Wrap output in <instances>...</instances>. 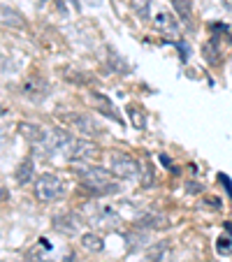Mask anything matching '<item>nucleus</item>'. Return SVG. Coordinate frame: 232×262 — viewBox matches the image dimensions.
Masks as SVG:
<instances>
[{
  "mask_svg": "<svg viewBox=\"0 0 232 262\" xmlns=\"http://www.w3.org/2000/svg\"><path fill=\"white\" fill-rule=\"evenodd\" d=\"M77 177L95 195H114L121 190L119 183L112 181V172L104 167H81L77 172Z\"/></svg>",
  "mask_w": 232,
  "mask_h": 262,
  "instance_id": "f257e3e1",
  "label": "nucleus"
},
{
  "mask_svg": "<svg viewBox=\"0 0 232 262\" xmlns=\"http://www.w3.org/2000/svg\"><path fill=\"white\" fill-rule=\"evenodd\" d=\"M65 195V183L56 174H42L35 181V198L42 202H54Z\"/></svg>",
  "mask_w": 232,
  "mask_h": 262,
  "instance_id": "f03ea898",
  "label": "nucleus"
},
{
  "mask_svg": "<svg viewBox=\"0 0 232 262\" xmlns=\"http://www.w3.org/2000/svg\"><path fill=\"white\" fill-rule=\"evenodd\" d=\"M109 172L119 179H135V177H139V172H142V165H139L137 158H133L130 154L116 151V154L109 156Z\"/></svg>",
  "mask_w": 232,
  "mask_h": 262,
  "instance_id": "7ed1b4c3",
  "label": "nucleus"
},
{
  "mask_svg": "<svg viewBox=\"0 0 232 262\" xmlns=\"http://www.w3.org/2000/svg\"><path fill=\"white\" fill-rule=\"evenodd\" d=\"M100 154L98 144L89 142V139H74L68 148H65V158L70 163H84V160H93Z\"/></svg>",
  "mask_w": 232,
  "mask_h": 262,
  "instance_id": "20e7f679",
  "label": "nucleus"
},
{
  "mask_svg": "<svg viewBox=\"0 0 232 262\" xmlns=\"http://www.w3.org/2000/svg\"><path fill=\"white\" fill-rule=\"evenodd\" d=\"M89 223L93 225V228L116 230L121 225V216L109 207H100V209H93V211L89 213Z\"/></svg>",
  "mask_w": 232,
  "mask_h": 262,
  "instance_id": "39448f33",
  "label": "nucleus"
},
{
  "mask_svg": "<svg viewBox=\"0 0 232 262\" xmlns=\"http://www.w3.org/2000/svg\"><path fill=\"white\" fill-rule=\"evenodd\" d=\"M72 142H74V137L70 133H65L63 128H54L47 133V139L40 148L42 151H49V154H58V151H65Z\"/></svg>",
  "mask_w": 232,
  "mask_h": 262,
  "instance_id": "423d86ee",
  "label": "nucleus"
},
{
  "mask_svg": "<svg viewBox=\"0 0 232 262\" xmlns=\"http://www.w3.org/2000/svg\"><path fill=\"white\" fill-rule=\"evenodd\" d=\"M81 225H84L81 216H79V213H72V211L60 213V216L54 218V228L58 230V232L68 234V237H74V234H79Z\"/></svg>",
  "mask_w": 232,
  "mask_h": 262,
  "instance_id": "0eeeda50",
  "label": "nucleus"
},
{
  "mask_svg": "<svg viewBox=\"0 0 232 262\" xmlns=\"http://www.w3.org/2000/svg\"><path fill=\"white\" fill-rule=\"evenodd\" d=\"M72 123H74V128L79 130V133H84L86 137H100V135L104 133L102 125H100L91 114H79V116H74Z\"/></svg>",
  "mask_w": 232,
  "mask_h": 262,
  "instance_id": "6e6552de",
  "label": "nucleus"
},
{
  "mask_svg": "<svg viewBox=\"0 0 232 262\" xmlns=\"http://www.w3.org/2000/svg\"><path fill=\"white\" fill-rule=\"evenodd\" d=\"M0 26H7V28H14V30H24L26 19L19 10H14V7L0 5Z\"/></svg>",
  "mask_w": 232,
  "mask_h": 262,
  "instance_id": "1a4fd4ad",
  "label": "nucleus"
},
{
  "mask_svg": "<svg viewBox=\"0 0 232 262\" xmlns=\"http://www.w3.org/2000/svg\"><path fill=\"white\" fill-rule=\"evenodd\" d=\"M91 104H93V109H95V112H100V114L109 116V119H114V121H121L119 112H116V107H114L112 102H109L107 95L98 93V91H95V93H91Z\"/></svg>",
  "mask_w": 232,
  "mask_h": 262,
  "instance_id": "9d476101",
  "label": "nucleus"
},
{
  "mask_svg": "<svg viewBox=\"0 0 232 262\" xmlns=\"http://www.w3.org/2000/svg\"><path fill=\"white\" fill-rule=\"evenodd\" d=\"M137 225L142 230H165L167 228V216L160 211H146L137 218Z\"/></svg>",
  "mask_w": 232,
  "mask_h": 262,
  "instance_id": "9b49d317",
  "label": "nucleus"
},
{
  "mask_svg": "<svg viewBox=\"0 0 232 262\" xmlns=\"http://www.w3.org/2000/svg\"><path fill=\"white\" fill-rule=\"evenodd\" d=\"M16 130H19V133L24 135V139H28L35 148L42 146V144H45V139H47V133L40 128V125H35V123H19V128H16Z\"/></svg>",
  "mask_w": 232,
  "mask_h": 262,
  "instance_id": "f8f14e48",
  "label": "nucleus"
},
{
  "mask_svg": "<svg viewBox=\"0 0 232 262\" xmlns=\"http://www.w3.org/2000/svg\"><path fill=\"white\" fill-rule=\"evenodd\" d=\"M16 181H19V186H26V183H30L33 181V177H35V160L30 158H24L19 165H16Z\"/></svg>",
  "mask_w": 232,
  "mask_h": 262,
  "instance_id": "ddd939ff",
  "label": "nucleus"
},
{
  "mask_svg": "<svg viewBox=\"0 0 232 262\" xmlns=\"http://www.w3.org/2000/svg\"><path fill=\"white\" fill-rule=\"evenodd\" d=\"M156 28L163 30V33L174 35V37L179 35V24H177V19H174L170 12H158V14H156Z\"/></svg>",
  "mask_w": 232,
  "mask_h": 262,
  "instance_id": "4468645a",
  "label": "nucleus"
},
{
  "mask_svg": "<svg viewBox=\"0 0 232 262\" xmlns=\"http://www.w3.org/2000/svg\"><path fill=\"white\" fill-rule=\"evenodd\" d=\"M47 91H49L47 81L37 79V77H33V79H28L24 84V93L28 95V98H33V100H42V98H45L42 93H47Z\"/></svg>",
  "mask_w": 232,
  "mask_h": 262,
  "instance_id": "2eb2a0df",
  "label": "nucleus"
},
{
  "mask_svg": "<svg viewBox=\"0 0 232 262\" xmlns=\"http://www.w3.org/2000/svg\"><path fill=\"white\" fill-rule=\"evenodd\" d=\"M104 51H107V65L114 70V72H121V74H125V72H128V70H130V65L125 63V58L119 54V51H116V49H112V47H107V49H104Z\"/></svg>",
  "mask_w": 232,
  "mask_h": 262,
  "instance_id": "dca6fc26",
  "label": "nucleus"
},
{
  "mask_svg": "<svg viewBox=\"0 0 232 262\" xmlns=\"http://www.w3.org/2000/svg\"><path fill=\"white\" fill-rule=\"evenodd\" d=\"M202 56H204V60H207L209 65H214V68L221 63V49H218V40H216V37H212L209 42H204Z\"/></svg>",
  "mask_w": 232,
  "mask_h": 262,
  "instance_id": "f3484780",
  "label": "nucleus"
},
{
  "mask_svg": "<svg viewBox=\"0 0 232 262\" xmlns=\"http://www.w3.org/2000/svg\"><path fill=\"white\" fill-rule=\"evenodd\" d=\"M81 246L89 253H100L104 248V242L98 232H86V234H81Z\"/></svg>",
  "mask_w": 232,
  "mask_h": 262,
  "instance_id": "a211bd4d",
  "label": "nucleus"
},
{
  "mask_svg": "<svg viewBox=\"0 0 232 262\" xmlns=\"http://www.w3.org/2000/svg\"><path fill=\"white\" fill-rule=\"evenodd\" d=\"M167 251H170L167 242L153 244V246H149V251H146V262H163V257L167 255Z\"/></svg>",
  "mask_w": 232,
  "mask_h": 262,
  "instance_id": "6ab92c4d",
  "label": "nucleus"
},
{
  "mask_svg": "<svg viewBox=\"0 0 232 262\" xmlns=\"http://www.w3.org/2000/svg\"><path fill=\"white\" fill-rule=\"evenodd\" d=\"M172 3V7H174V12H177L179 16H181V21H191V16H193V3L191 0H170Z\"/></svg>",
  "mask_w": 232,
  "mask_h": 262,
  "instance_id": "aec40b11",
  "label": "nucleus"
},
{
  "mask_svg": "<svg viewBox=\"0 0 232 262\" xmlns=\"http://www.w3.org/2000/svg\"><path fill=\"white\" fill-rule=\"evenodd\" d=\"M128 116H130V123H133L135 128L142 130L144 125H146V116H144V109L139 107V104H128Z\"/></svg>",
  "mask_w": 232,
  "mask_h": 262,
  "instance_id": "412c9836",
  "label": "nucleus"
},
{
  "mask_svg": "<svg viewBox=\"0 0 232 262\" xmlns=\"http://www.w3.org/2000/svg\"><path fill=\"white\" fill-rule=\"evenodd\" d=\"M133 10L142 21H149V14H151V0H133Z\"/></svg>",
  "mask_w": 232,
  "mask_h": 262,
  "instance_id": "4be33fe9",
  "label": "nucleus"
},
{
  "mask_svg": "<svg viewBox=\"0 0 232 262\" xmlns=\"http://www.w3.org/2000/svg\"><path fill=\"white\" fill-rule=\"evenodd\" d=\"M125 239H128V248H130V251H137L139 246H144V244L149 242L146 232H130Z\"/></svg>",
  "mask_w": 232,
  "mask_h": 262,
  "instance_id": "5701e85b",
  "label": "nucleus"
},
{
  "mask_svg": "<svg viewBox=\"0 0 232 262\" xmlns=\"http://www.w3.org/2000/svg\"><path fill=\"white\" fill-rule=\"evenodd\" d=\"M216 251L221 255H232V239L230 237H221L216 242Z\"/></svg>",
  "mask_w": 232,
  "mask_h": 262,
  "instance_id": "b1692460",
  "label": "nucleus"
},
{
  "mask_svg": "<svg viewBox=\"0 0 232 262\" xmlns=\"http://www.w3.org/2000/svg\"><path fill=\"white\" fill-rule=\"evenodd\" d=\"M139 174H142V186H144V188H149V186L153 183V167H151V165H144Z\"/></svg>",
  "mask_w": 232,
  "mask_h": 262,
  "instance_id": "393cba45",
  "label": "nucleus"
},
{
  "mask_svg": "<svg viewBox=\"0 0 232 262\" xmlns=\"http://www.w3.org/2000/svg\"><path fill=\"white\" fill-rule=\"evenodd\" d=\"M218 181L225 186L227 195H230V200H232V181H230V177H227V174H218Z\"/></svg>",
  "mask_w": 232,
  "mask_h": 262,
  "instance_id": "a878e982",
  "label": "nucleus"
},
{
  "mask_svg": "<svg viewBox=\"0 0 232 262\" xmlns=\"http://www.w3.org/2000/svg\"><path fill=\"white\" fill-rule=\"evenodd\" d=\"M204 204H209L212 209H221V200L218 198H204Z\"/></svg>",
  "mask_w": 232,
  "mask_h": 262,
  "instance_id": "bb28decb",
  "label": "nucleus"
},
{
  "mask_svg": "<svg viewBox=\"0 0 232 262\" xmlns=\"http://www.w3.org/2000/svg\"><path fill=\"white\" fill-rule=\"evenodd\" d=\"M223 228H225V232L232 237V221H225V223H223Z\"/></svg>",
  "mask_w": 232,
  "mask_h": 262,
  "instance_id": "cd10ccee",
  "label": "nucleus"
},
{
  "mask_svg": "<svg viewBox=\"0 0 232 262\" xmlns=\"http://www.w3.org/2000/svg\"><path fill=\"white\" fill-rule=\"evenodd\" d=\"M198 190H200L198 183H188V193H198Z\"/></svg>",
  "mask_w": 232,
  "mask_h": 262,
  "instance_id": "c85d7f7f",
  "label": "nucleus"
},
{
  "mask_svg": "<svg viewBox=\"0 0 232 262\" xmlns=\"http://www.w3.org/2000/svg\"><path fill=\"white\" fill-rule=\"evenodd\" d=\"M221 3H223V7H225L227 12H232V0H221Z\"/></svg>",
  "mask_w": 232,
  "mask_h": 262,
  "instance_id": "c756f323",
  "label": "nucleus"
},
{
  "mask_svg": "<svg viewBox=\"0 0 232 262\" xmlns=\"http://www.w3.org/2000/svg\"><path fill=\"white\" fill-rule=\"evenodd\" d=\"M28 262H51V260H45V257H42V255H37V257H30Z\"/></svg>",
  "mask_w": 232,
  "mask_h": 262,
  "instance_id": "7c9ffc66",
  "label": "nucleus"
},
{
  "mask_svg": "<svg viewBox=\"0 0 232 262\" xmlns=\"http://www.w3.org/2000/svg\"><path fill=\"white\" fill-rule=\"evenodd\" d=\"M70 5H74V10H81V5H79V0H70Z\"/></svg>",
  "mask_w": 232,
  "mask_h": 262,
  "instance_id": "2f4dec72",
  "label": "nucleus"
},
{
  "mask_svg": "<svg viewBox=\"0 0 232 262\" xmlns=\"http://www.w3.org/2000/svg\"><path fill=\"white\" fill-rule=\"evenodd\" d=\"M91 5H100V3H102V0H89Z\"/></svg>",
  "mask_w": 232,
  "mask_h": 262,
  "instance_id": "473e14b6",
  "label": "nucleus"
},
{
  "mask_svg": "<svg viewBox=\"0 0 232 262\" xmlns=\"http://www.w3.org/2000/svg\"><path fill=\"white\" fill-rule=\"evenodd\" d=\"M3 114H5V107H3V104H0V116H3Z\"/></svg>",
  "mask_w": 232,
  "mask_h": 262,
  "instance_id": "72a5a7b5",
  "label": "nucleus"
},
{
  "mask_svg": "<svg viewBox=\"0 0 232 262\" xmlns=\"http://www.w3.org/2000/svg\"><path fill=\"white\" fill-rule=\"evenodd\" d=\"M0 139H3V130H0Z\"/></svg>",
  "mask_w": 232,
  "mask_h": 262,
  "instance_id": "f704fd0d",
  "label": "nucleus"
}]
</instances>
